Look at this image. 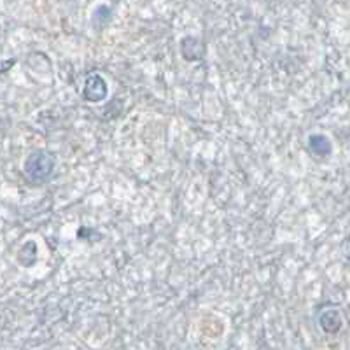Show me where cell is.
<instances>
[{"mask_svg": "<svg viewBox=\"0 0 350 350\" xmlns=\"http://www.w3.org/2000/svg\"><path fill=\"white\" fill-rule=\"evenodd\" d=\"M112 20V9L109 5H98L95 9L92 16V23L96 30H102V28L107 27Z\"/></svg>", "mask_w": 350, "mask_h": 350, "instance_id": "obj_7", "label": "cell"}, {"mask_svg": "<svg viewBox=\"0 0 350 350\" xmlns=\"http://www.w3.org/2000/svg\"><path fill=\"white\" fill-rule=\"evenodd\" d=\"M349 265H350V254H349Z\"/></svg>", "mask_w": 350, "mask_h": 350, "instance_id": "obj_9", "label": "cell"}, {"mask_svg": "<svg viewBox=\"0 0 350 350\" xmlns=\"http://www.w3.org/2000/svg\"><path fill=\"white\" fill-rule=\"evenodd\" d=\"M308 148L319 158H327L333 152V144H331V139L327 135H323V133H312L308 137Z\"/></svg>", "mask_w": 350, "mask_h": 350, "instance_id": "obj_4", "label": "cell"}, {"mask_svg": "<svg viewBox=\"0 0 350 350\" xmlns=\"http://www.w3.org/2000/svg\"><path fill=\"white\" fill-rule=\"evenodd\" d=\"M77 237L79 239H84L86 242H96L98 239H102V235H100L98 231L93 230V228H79V231H77Z\"/></svg>", "mask_w": 350, "mask_h": 350, "instance_id": "obj_8", "label": "cell"}, {"mask_svg": "<svg viewBox=\"0 0 350 350\" xmlns=\"http://www.w3.org/2000/svg\"><path fill=\"white\" fill-rule=\"evenodd\" d=\"M56 168V159L48 151L37 149L27 156L23 163V174L33 186H42L53 179Z\"/></svg>", "mask_w": 350, "mask_h": 350, "instance_id": "obj_1", "label": "cell"}, {"mask_svg": "<svg viewBox=\"0 0 350 350\" xmlns=\"http://www.w3.org/2000/svg\"><path fill=\"white\" fill-rule=\"evenodd\" d=\"M180 53L187 62H196L203 56V44L196 37H184L180 40Z\"/></svg>", "mask_w": 350, "mask_h": 350, "instance_id": "obj_5", "label": "cell"}, {"mask_svg": "<svg viewBox=\"0 0 350 350\" xmlns=\"http://www.w3.org/2000/svg\"><path fill=\"white\" fill-rule=\"evenodd\" d=\"M109 95V84L104 79V76H100L96 72L90 74V76L84 79V88H83V98L90 104H98V102H104Z\"/></svg>", "mask_w": 350, "mask_h": 350, "instance_id": "obj_2", "label": "cell"}, {"mask_svg": "<svg viewBox=\"0 0 350 350\" xmlns=\"http://www.w3.org/2000/svg\"><path fill=\"white\" fill-rule=\"evenodd\" d=\"M37 254H39V252H37V243L33 242V240H28V242H25L23 245L18 249L16 259L21 267L28 268V267H33V265H36Z\"/></svg>", "mask_w": 350, "mask_h": 350, "instance_id": "obj_6", "label": "cell"}, {"mask_svg": "<svg viewBox=\"0 0 350 350\" xmlns=\"http://www.w3.org/2000/svg\"><path fill=\"white\" fill-rule=\"evenodd\" d=\"M319 327L326 334H336L343 327V315L336 306H327L317 317Z\"/></svg>", "mask_w": 350, "mask_h": 350, "instance_id": "obj_3", "label": "cell"}]
</instances>
